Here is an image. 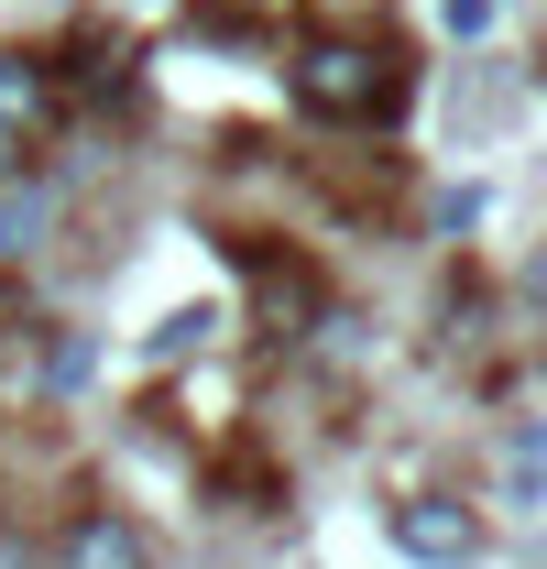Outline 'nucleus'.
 <instances>
[{
    "label": "nucleus",
    "instance_id": "f257e3e1",
    "mask_svg": "<svg viewBox=\"0 0 547 569\" xmlns=\"http://www.w3.org/2000/svg\"><path fill=\"white\" fill-rule=\"evenodd\" d=\"M285 99L307 121H329V132H372V121L406 110V56L384 33H307L285 56Z\"/></svg>",
    "mask_w": 547,
    "mask_h": 569
},
{
    "label": "nucleus",
    "instance_id": "f03ea898",
    "mask_svg": "<svg viewBox=\"0 0 547 569\" xmlns=\"http://www.w3.org/2000/svg\"><path fill=\"white\" fill-rule=\"evenodd\" d=\"M44 569H153V526L132 503H77L44 537Z\"/></svg>",
    "mask_w": 547,
    "mask_h": 569
},
{
    "label": "nucleus",
    "instance_id": "7ed1b4c3",
    "mask_svg": "<svg viewBox=\"0 0 547 569\" xmlns=\"http://www.w3.org/2000/svg\"><path fill=\"white\" fill-rule=\"evenodd\" d=\"M384 526H395V548L427 559V569H471L481 559V515H471V503H449V493H406Z\"/></svg>",
    "mask_w": 547,
    "mask_h": 569
},
{
    "label": "nucleus",
    "instance_id": "20e7f679",
    "mask_svg": "<svg viewBox=\"0 0 547 569\" xmlns=\"http://www.w3.org/2000/svg\"><path fill=\"white\" fill-rule=\"evenodd\" d=\"M56 99H67V88H56V67H44V56H22V44H0V121H11V132L33 142L44 121H56Z\"/></svg>",
    "mask_w": 547,
    "mask_h": 569
},
{
    "label": "nucleus",
    "instance_id": "39448f33",
    "mask_svg": "<svg viewBox=\"0 0 547 569\" xmlns=\"http://www.w3.org/2000/svg\"><path fill=\"white\" fill-rule=\"evenodd\" d=\"M56 230V176H11L0 187V263H33Z\"/></svg>",
    "mask_w": 547,
    "mask_h": 569
},
{
    "label": "nucleus",
    "instance_id": "423d86ee",
    "mask_svg": "<svg viewBox=\"0 0 547 569\" xmlns=\"http://www.w3.org/2000/svg\"><path fill=\"white\" fill-rule=\"evenodd\" d=\"M99 383V340L88 329H44V351H33V406H67Z\"/></svg>",
    "mask_w": 547,
    "mask_h": 569
},
{
    "label": "nucleus",
    "instance_id": "0eeeda50",
    "mask_svg": "<svg viewBox=\"0 0 547 569\" xmlns=\"http://www.w3.org/2000/svg\"><path fill=\"white\" fill-rule=\"evenodd\" d=\"M208 329H219V307H176V318L153 329V361H187V351H208Z\"/></svg>",
    "mask_w": 547,
    "mask_h": 569
},
{
    "label": "nucleus",
    "instance_id": "6e6552de",
    "mask_svg": "<svg viewBox=\"0 0 547 569\" xmlns=\"http://www.w3.org/2000/svg\"><path fill=\"white\" fill-rule=\"evenodd\" d=\"M0 569H44V548H33L22 526H0Z\"/></svg>",
    "mask_w": 547,
    "mask_h": 569
},
{
    "label": "nucleus",
    "instance_id": "1a4fd4ad",
    "mask_svg": "<svg viewBox=\"0 0 547 569\" xmlns=\"http://www.w3.org/2000/svg\"><path fill=\"white\" fill-rule=\"evenodd\" d=\"M438 22H449V33H481V22H493V0H449Z\"/></svg>",
    "mask_w": 547,
    "mask_h": 569
},
{
    "label": "nucleus",
    "instance_id": "9d476101",
    "mask_svg": "<svg viewBox=\"0 0 547 569\" xmlns=\"http://www.w3.org/2000/svg\"><path fill=\"white\" fill-rule=\"evenodd\" d=\"M11 176H22V132L0 121V187H11Z\"/></svg>",
    "mask_w": 547,
    "mask_h": 569
},
{
    "label": "nucleus",
    "instance_id": "9b49d317",
    "mask_svg": "<svg viewBox=\"0 0 547 569\" xmlns=\"http://www.w3.org/2000/svg\"><path fill=\"white\" fill-rule=\"evenodd\" d=\"M526 307H537V318H547V252H537V263H526Z\"/></svg>",
    "mask_w": 547,
    "mask_h": 569
}]
</instances>
